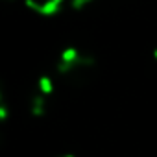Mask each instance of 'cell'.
Here are the masks:
<instances>
[{
	"instance_id": "1",
	"label": "cell",
	"mask_w": 157,
	"mask_h": 157,
	"mask_svg": "<svg viewBox=\"0 0 157 157\" xmlns=\"http://www.w3.org/2000/svg\"><path fill=\"white\" fill-rule=\"evenodd\" d=\"M56 70L63 80L82 85L85 82H89L96 72V59L93 54L80 50L76 46H68L65 48L56 63Z\"/></svg>"
},
{
	"instance_id": "2",
	"label": "cell",
	"mask_w": 157,
	"mask_h": 157,
	"mask_svg": "<svg viewBox=\"0 0 157 157\" xmlns=\"http://www.w3.org/2000/svg\"><path fill=\"white\" fill-rule=\"evenodd\" d=\"M56 91L54 85V78L48 74L39 76V80L35 82L32 94H30V113L33 117H43L48 107H50V98Z\"/></svg>"
},
{
	"instance_id": "3",
	"label": "cell",
	"mask_w": 157,
	"mask_h": 157,
	"mask_svg": "<svg viewBox=\"0 0 157 157\" xmlns=\"http://www.w3.org/2000/svg\"><path fill=\"white\" fill-rule=\"evenodd\" d=\"M24 4L41 15H54L61 8L63 0H24Z\"/></svg>"
},
{
	"instance_id": "4",
	"label": "cell",
	"mask_w": 157,
	"mask_h": 157,
	"mask_svg": "<svg viewBox=\"0 0 157 157\" xmlns=\"http://www.w3.org/2000/svg\"><path fill=\"white\" fill-rule=\"evenodd\" d=\"M8 117V105H6V100H4V94L0 91V124H2Z\"/></svg>"
},
{
	"instance_id": "5",
	"label": "cell",
	"mask_w": 157,
	"mask_h": 157,
	"mask_svg": "<svg viewBox=\"0 0 157 157\" xmlns=\"http://www.w3.org/2000/svg\"><path fill=\"white\" fill-rule=\"evenodd\" d=\"M93 2H94V0H70V6L76 8V10H82V8H87Z\"/></svg>"
},
{
	"instance_id": "6",
	"label": "cell",
	"mask_w": 157,
	"mask_h": 157,
	"mask_svg": "<svg viewBox=\"0 0 157 157\" xmlns=\"http://www.w3.org/2000/svg\"><path fill=\"white\" fill-rule=\"evenodd\" d=\"M153 56H155V59H157V46H155V50H153Z\"/></svg>"
},
{
	"instance_id": "7",
	"label": "cell",
	"mask_w": 157,
	"mask_h": 157,
	"mask_svg": "<svg viewBox=\"0 0 157 157\" xmlns=\"http://www.w3.org/2000/svg\"><path fill=\"white\" fill-rule=\"evenodd\" d=\"M57 157H74V155H57Z\"/></svg>"
}]
</instances>
